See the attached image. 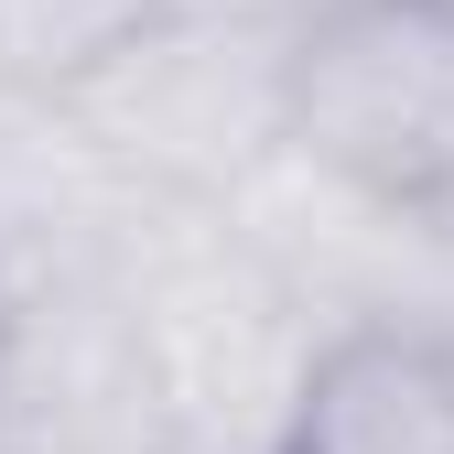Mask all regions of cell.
<instances>
[{
	"label": "cell",
	"instance_id": "cell-1",
	"mask_svg": "<svg viewBox=\"0 0 454 454\" xmlns=\"http://www.w3.org/2000/svg\"><path fill=\"white\" fill-rule=\"evenodd\" d=\"M108 293H120L152 454H281L293 443L335 325L216 206H152L108 260Z\"/></svg>",
	"mask_w": 454,
	"mask_h": 454
},
{
	"label": "cell",
	"instance_id": "cell-2",
	"mask_svg": "<svg viewBox=\"0 0 454 454\" xmlns=\"http://www.w3.org/2000/svg\"><path fill=\"white\" fill-rule=\"evenodd\" d=\"M293 22L303 0H162L141 33L54 87V108L141 195L216 206L293 141Z\"/></svg>",
	"mask_w": 454,
	"mask_h": 454
},
{
	"label": "cell",
	"instance_id": "cell-3",
	"mask_svg": "<svg viewBox=\"0 0 454 454\" xmlns=\"http://www.w3.org/2000/svg\"><path fill=\"white\" fill-rule=\"evenodd\" d=\"M293 152L379 195H454V12L443 0H303Z\"/></svg>",
	"mask_w": 454,
	"mask_h": 454
},
{
	"label": "cell",
	"instance_id": "cell-4",
	"mask_svg": "<svg viewBox=\"0 0 454 454\" xmlns=\"http://www.w3.org/2000/svg\"><path fill=\"white\" fill-rule=\"evenodd\" d=\"M281 454H454V347L401 325L325 335Z\"/></svg>",
	"mask_w": 454,
	"mask_h": 454
},
{
	"label": "cell",
	"instance_id": "cell-5",
	"mask_svg": "<svg viewBox=\"0 0 454 454\" xmlns=\"http://www.w3.org/2000/svg\"><path fill=\"white\" fill-rule=\"evenodd\" d=\"M162 0H0V66L22 98H54L76 66H98L120 33H141Z\"/></svg>",
	"mask_w": 454,
	"mask_h": 454
},
{
	"label": "cell",
	"instance_id": "cell-6",
	"mask_svg": "<svg viewBox=\"0 0 454 454\" xmlns=\"http://www.w3.org/2000/svg\"><path fill=\"white\" fill-rule=\"evenodd\" d=\"M12 98H22V87H12V66H0V108H12Z\"/></svg>",
	"mask_w": 454,
	"mask_h": 454
},
{
	"label": "cell",
	"instance_id": "cell-7",
	"mask_svg": "<svg viewBox=\"0 0 454 454\" xmlns=\"http://www.w3.org/2000/svg\"><path fill=\"white\" fill-rule=\"evenodd\" d=\"M0 454H12V433H0Z\"/></svg>",
	"mask_w": 454,
	"mask_h": 454
},
{
	"label": "cell",
	"instance_id": "cell-8",
	"mask_svg": "<svg viewBox=\"0 0 454 454\" xmlns=\"http://www.w3.org/2000/svg\"><path fill=\"white\" fill-rule=\"evenodd\" d=\"M443 12H454V0H443Z\"/></svg>",
	"mask_w": 454,
	"mask_h": 454
}]
</instances>
